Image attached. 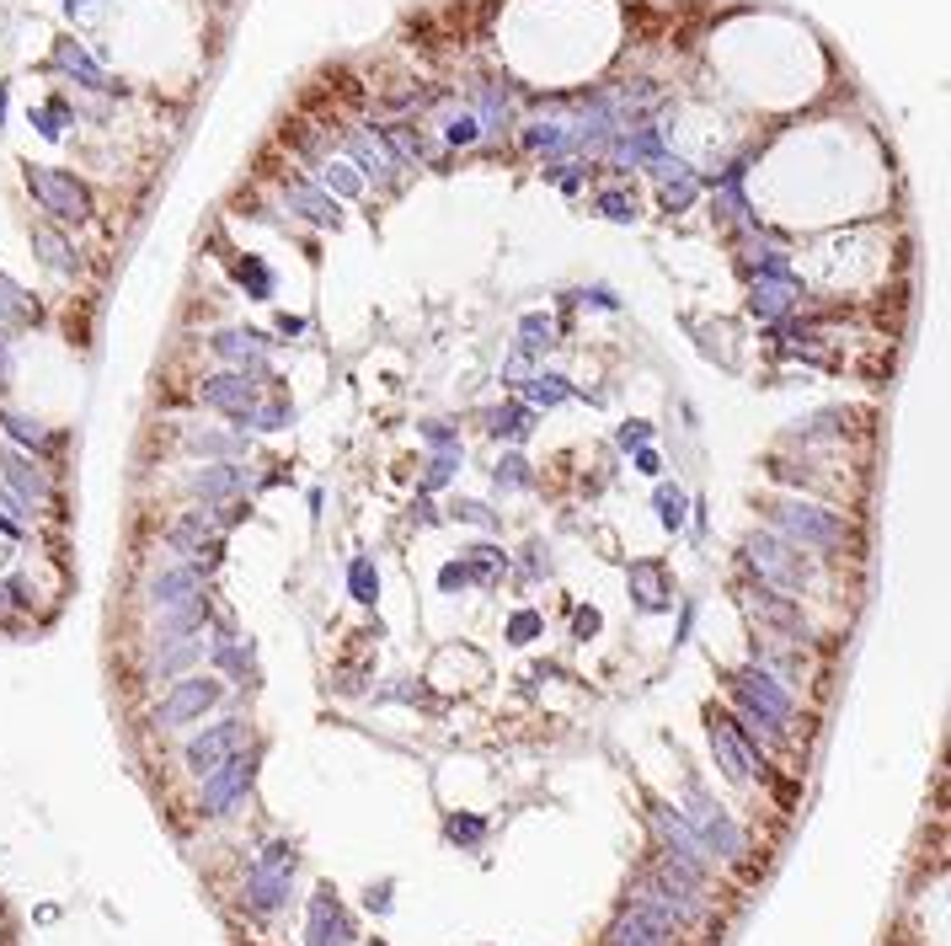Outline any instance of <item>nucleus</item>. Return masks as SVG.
<instances>
[{"mask_svg": "<svg viewBox=\"0 0 951 946\" xmlns=\"http://www.w3.org/2000/svg\"><path fill=\"white\" fill-rule=\"evenodd\" d=\"M727 695H732V706H738L732 722H738L748 738L754 733H765V738H791L797 733V701H791V690L765 669V663L748 658L743 669H732L727 674Z\"/></svg>", "mask_w": 951, "mask_h": 946, "instance_id": "nucleus-1", "label": "nucleus"}, {"mask_svg": "<svg viewBox=\"0 0 951 946\" xmlns=\"http://www.w3.org/2000/svg\"><path fill=\"white\" fill-rule=\"evenodd\" d=\"M765 519L791 546L829 556V562L855 551V524H850V514H839V508H823V503H807V498H765Z\"/></svg>", "mask_w": 951, "mask_h": 946, "instance_id": "nucleus-2", "label": "nucleus"}, {"mask_svg": "<svg viewBox=\"0 0 951 946\" xmlns=\"http://www.w3.org/2000/svg\"><path fill=\"white\" fill-rule=\"evenodd\" d=\"M743 562L765 588H775V594H813V583H818L813 556H802V546H791V540L775 535V530L748 535L743 540Z\"/></svg>", "mask_w": 951, "mask_h": 946, "instance_id": "nucleus-3", "label": "nucleus"}, {"mask_svg": "<svg viewBox=\"0 0 951 946\" xmlns=\"http://www.w3.org/2000/svg\"><path fill=\"white\" fill-rule=\"evenodd\" d=\"M294 872H300L294 845L273 840L252 866H246V909H252V914H278V909H284V898H289V888H294Z\"/></svg>", "mask_w": 951, "mask_h": 946, "instance_id": "nucleus-4", "label": "nucleus"}, {"mask_svg": "<svg viewBox=\"0 0 951 946\" xmlns=\"http://www.w3.org/2000/svg\"><path fill=\"white\" fill-rule=\"evenodd\" d=\"M27 193L43 204V214L65 225L91 220V188L75 172H54V166H27Z\"/></svg>", "mask_w": 951, "mask_h": 946, "instance_id": "nucleus-5", "label": "nucleus"}, {"mask_svg": "<svg viewBox=\"0 0 951 946\" xmlns=\"http://www.w3.org/2000/svg\"><path fill=\"white\" fill-rule=\"evenodd\" d=\"M690 829L700 834V845H706V856L711 861H743L748 856V834L732 824V813H722L716 802L700 792V786H690Z\"/></svg>", "mask_w": 951, "mask_h": 946, "instance_id": "nucleus-6", "label": "nucleus"}, {"mask_svg": "<svg viewBox=\"0 0 951 946\" xmlns=\"http://www.w3.org/2000/svg\"><path fill=\"white\" fill-rule=\"evenodd\" d=\"M252 775H257V754H230L220 759L214 770H204V792H198V808L204 818H225L236 813L246 792H252Z\"/></svg>", "mask_w": 951, "mask_h": 946, "instance_id": "nucleus-7", "label": "nucleus"}, {"mask_svg": "<svg viewBox=\"0 0 951 946\" xmlns=\"http://www.w3.org/2000/svg\"><path fill=\"white\" fill-rule=\"evenodd\" d=\"M711 754H716V770H722L727 781H738V786L754 781V775H765V759H759L754 738L732 722V711H711Z\"/></svg>", "mask_w": 951, "mask_h": 946, "instance_id": "nucleus-8", "label": "nucleus"}, {"mask_svg": "<svg viewBox=\"0 0 951 946\" xmlns=\"http://www.w3.org/2000/svg\"><path fill=\"white\" fill-rule=\"evenodd\" d=\"M220 679H209V674H187V679H177V685H171L166 690V701L161 706H155V727H161V733H166V727H182V722H198V717H204V711L209 706H220Z\"/></svg>", "mask_w": 951, "mask_h": 946, "instance_id": "nucleus-9", "label": "nucleus"}, {"mask_svg": "<svg viewBox=\"0 0 951 946\" xmlns=\"http://www.w3.org/2000/svg\"><path fill=\"white\" fill-rule=\"evenodd\" d=\"M652 829L663 834V850H658V856L684 861V866H695V872H711L706 845H700V834L690 829V818H684L674 802H652Z\"/></svg>", "mask_w": 951, "mask_h": 946, "instance_id": "nucleus-10", "label": "nucleus"}, {"mask_svg": "<svg viewBox=\"0 0 951 946\" xmlns=\"http://www.w3.org/2000/svg\"><path fill=\"white\" fill-rule=\"evenodd\" d=\"M166 546L177 556H193L198 567H214V556H220V530H214V503L204 508H187V514L166 530Z\"/></svg>", "mask_w": 951, "mask_h": 946, "instance_id": "nucleus-11", "label": "nucleus"}, {"mask_svg": "<svg viewBox=\"0 0 951 946\" xmlns=\"http://www.w3.org/2000/svg\"><path fill=\"white\" fill-rule=\"evenodd\" d=\"M246 738H252V727H246L241 717H225V722L204 727V733H198V738H187L182 759H187V770H193V775H204V770H214V765H220V759L241 754V749H246Z\"/></svg>", "mask_w": 951, "mask_h": 946, "instance_id": "nucleus-12", "label": "nucleus"}, {"mask_svg": "<svg viewBox=\"0 0 951 946\" xmlns=\"http://www.w3.org/2000/svg\"><path fill=\"white\" fill-rule=\"evenodd\" d=\"M748 615L759 620L765 631H781V642H807V615H802V599H786L775 588H748Z\"/></svg>", "mask_w": 951, "mask_h": 946, "instance_id": "nucleus-13", "label": "nucleus"}, {"mask_svg": "<svg viewBox=\"0 0 951 946\" xmlns=\"http://www.w3.org/2000/svg\"><path fill=\"white\" fill-rule=\"evenodd\" d=\"M305 946H358V930H353V914L337 904L332 888H321L310 898V914H305Z\"/></svg>", "mask_w": 951, "mask_h": 946, "instance_id": "nucleus-14", "label": "nucleus"}, {"mask_svg": "<svg viewBox=\"0 0 951 946\" xmlns=\"http://www.w3.org/2000/svg\"><path fill=\"white\" fill-rule=\"evenodd\" d=\"M198 401L214 407V412H230L241 423V417L262 401V385H257V375H246V369H230V375H209L204 385H198Z\"/></svg>", "mask_w": 951, "mask_h": 946, "instance_id": "nucleus-15", "label": "nucleus"}, {"mask_svg": "<svg viewBox=\"0 0 951 946\" xmlns=\"http://www.w3.org/2000/svg\"><path fill=\"white\" fill-rule=\"evenodd\" d=\"M204 578H209V572L198 567V562H171V567H161V572L145 583V599L155 604V610H177V604L204 594Z\"/></svg>", "mask_w": 951, "mask_h": 946, "instance_id": "nucleus-16", "label": "nucleus"}, {"mask_svg": "<svg viewBox=\"0 0 951 946\" xmlns=\"http://www.w3.org/2000/svg\"><path fill=\"white\" fill-rule=\"evenodd\" d=\"M342 150H348L353 172H358V177H374L380 188H391V182L401 177V161L385 150V139H374L369 129H348V134H342Z\"/></svg>", "mask_w": 951, "mask_h": 946, "instance_id": "nucleus-17", "label": "nucleus"}, {"mask_svg": "<svg viewBox=\"0 0 951 946\" xmlns=\"http://www.w3.org/2000/svg\"><path fill=\"white\" fill-rule=\"evenodd\" d=\"M604 155H610L615 166H658L663 161V129H652V123H631V129H615V139L604 145Z\"/></svg>", "mask_w": 951, "mask_h": 946, "instance_id": "nucleus-18", "label": "nucleus"}, {"mask_svg": "<svg viewBox=\"0 0 951 946\" xmlns=\"http://www.w3.org/2000/svg\"><path fill=\"white\" fill-rule=\"evenodd\" d=\"M0 460H6V487L17 492V498L27 503V508H49L54 503V482H49V471H43V465L33 460V455H22V449H0Z\"/></svg>", "mask_w": 951, "mask_h": 946, "instance_id": "nucleus-19", "label": "nucleus"}, {"mask_svg": "<svg viewBox=\"0 0 951 946\" xmlns=\"http://www.w3.org/2000/svg\"><path fill=\"white\" fill-rule=\"evenodd\" d=\"M209 348H214V359H225V364H236V369H246V375H268V353H273V343L262 332H214L209 337Z\"/></svg>", "mask_w": 951, "mask_h": 946, "instance_id": "nucleus-20", "label": "nucleus"}, {"mask_svg": "<svg viewBox=\"0 0 951 946\" xmlns=\"http://www.w3.org/2000/svg\"><path fill=\"white\" fill-rule=\"evenodd\" d=\"M797 305H802V278H765V273H754V284H748V310H754L759 321H786Z\"/></svg>", "mask_w": 951, "mask_h": 946, "instance_id": "nucleus-21", "label": "nucleus"}, {"mask_svg": "<svg viewBox=\"0 0 951 946\" xmlns=\"http://www.w3.org/2000/svg\"><path fill=\"white\" fill-rule=\"evenodd\" d=\"M182 487L193 492L198 503H230V498H241V492L252 487V476H246V465L225 460V465H204V471H193Z\"/></svg>", "mask_w": 951, "mask_h": 946, "instance_id": "nucleus-22", "label": "nucleus"}, {"mask_svg": "<svg viewBox=\"0 0 951 946\" xmlns=\"http://www.w3.org/2000/svg\"><path fill=\"white\" fill-rule=\"evenodd\" d=\"M284 204L300 214V220H310V225H337L342 220L337 198L326 188H316V182H305V177H284Z\"/></svg>", "mask_w": 951, "mask_h": 946, "instance_id": "nucleus-23", "label": "nucleus"}, {"mask_svg": "<svg viewBox=\"0 0 951 946\" xmlns=\"http://www.w3.org/2000/svg\"><path fill=\"white\" fill-rule=\"evenodd\" d=\"M209 594H198V599H187L177 604V610H161V631H155V642L171 647V642H193V637H204L209 631Z\"/></svg>", "mask_w": 951, "mask_h": 946, "instance_id": "nucleus-24", "label": "nucleus"}, {"mask_svg": "<svg viewBox=\"0 0 951 946\" xmlns=\"http://www.w3.org/2000/svg\"><path fill=\"white\" fill-rule=\"evenodd\" d=\"M652 172H658V198H663V209L668 214H684V209H695V198H700V188H706V182H700L690 166L684 161H663L652 166Z\"/></svg>", "mask_w": 951, "mask_h": 946, "instance_id": "nucleus-25", "label": "nucleus"}, {"mask_svg": "<svg viewBox=\"0 0 951 946\" xmlns=\"http://www.w3.org/2000/svg\"><path fill=\"white\" fill-rule=\"evenodd\" d=\"M626 583H631V599L642 604V610H668L674 604V583H668V567L663 562H631L626 572Z\"/></svg>", "mask_w": 951, "mask_h": 946, "instance_id": "nucleus-26", "label": "nucleus"}, {"mask_svg": "<svg viewBox=\"0 0 951 946\" xmlns=\"http://www.w3.org/2000/svg\"><path fill=\"white\" fill-rule=\"evenodd\" d=\"M674 936H679L674 925H663L658 914H647V909L631 904L626 914H620V925H615L610 941H620V946H674Z\"/></svg>", "mask_w": 951, "mask_h": 946, "instance_id": "nucleus-27", "label": "nucleus"}, {"mask_svg": "<svg viewBox=\"0 0 951 946\" xmlns=\"http://www.w3.org/2000/svg\"><path fill=\"white\" fill-rule=\"evenodd\" d=\"M519 145L529 155L561 161V155H572V129H567V123H556V118H535V123H524V129H519Z\"/></svg>", "mask_w": 951, "mask_h": 946, "instance_id": "nucleus-28", "label": "nucleus"}, {"mask_svg": "<svg viewBox=\"0 0 951 946\" xmlns=\"http://www.w3.org/2000/svg\"><path fill=\"white\" fill-rule=\"evenodd\" d=\"M0 428H6V439L22 444L27 455H54V449H59V433H49L38 417H27V412H11V407H6V412H0Z\"/></svg>", "mask_w": 951, "mask_h": 946, "instance_id": "nucleus-29", "label": "nucleus"}, {"mask_svg": "<svg viewBox=\"0 0 951 946\" xmlns=\"http://www.w3.org/2000/svg\"><path fill=\"white\" fill-rule=\"evenodd\" d=\"M38 316H43V310H38L33 294H27L17 278L0 273V332H22V327H33Z\"/></svg>", "mask_w": 951, "mask_h": 946, "instance_id": "nucleus-30", "label": "nucleus"}, {"mask_svg": "<svg viewBox=\"0 0 951 946\" xmlns=\"http://www.w3.org/2000/svg\"><path fill=\"white\" fill-rule=\"evenodd\" d=\"M380 139H385V150H391L401 166H407V161H428V155H433V139L417 129V123H391V129H380Z\"/></svg>", "mask_w": 951, "mask_h": 946, "instance_id": "nucleus-31", "label": "nucleus"}, {"mask_svg": "<svg viewBox=\"0 0 951 946\" xmlns=\"http://www.w3.org/2000/svg\"><path fill=\"white\" fill-rule=\"evenodd\" d=\"M54 65L65 70V75H75L81 86H91V91H107V70L81 49V43H59V49H54Z\"/></svg>", "mask_w": 951, "mask_h": 946, "instance_id": "nucleus-32", "label": "nucleus"}, {"mask_svg": "<svg viewBox=\"0 0 951 946\" xmlns=\"http://www.w3.org/2000/svg\"><path fill=\"white\" fill-rule=\"evenodd\" d=\"M476 123H481V139L503 134L508 129V91L503 86H476Z\"/></svg>", "mask_w": 951, "mask_h": 946, "instance_id": "nucleus-33", "label": "nucleus"}, {"mask_svg": "<svg viewBox=\"0 0 951 946\" xmlns=\"http://www.w3.org/2000/svg\"><path fill=\"white\" fill-rule=\"evenodd\" d=\"M652 508H658V524L663 530H684V519H690V492L679 482H658L652 492Z\"/></svg>", "mask_w": 951, "mask_h": 946, "instance_id": "nucleus-34", "label": "nucleus"}, {"mask_svg": "<svg viewBox=\"0 0 951 946\" xmlns=\"http://www.w3.org/2000/svg\"><path fill=\"white\" fill-rule=\"evenodd\" d=\"M182 444L193 449V455H246V428H236V433H198V428H187Z\"/></svg>", "mask_w": 951, "mask_h": 946, "instance_id": "nucleus-35", "label": "nucleus"}, {"mask_svg": "<svg viewBox=\"0 0 951 946\" xmlns=\"http://www.w3.org/2000/svg\"><path fill=\"white\" fill-rule=\"evenodd\" d=\"M33 252L49 262L54 273H75V268H81V262H75V252H70V241L59 236V230H49V225H38V230H33Z\"/></svg>", "mask_w": 951, "mask_h": 946, "instance_id": "nucleus-36", "label": "nucleus"}, {"mask_svg": "<svg viewBox=\"0 0 951 946\" xmlns=\"http://www.w3.org/2000/svg\"><path fill=\"white\" fill-rule=\"evenodd\" d=\"M556 343V316H545V310H529V316H519V348L524 353H540V348H551Z\"/></svg>", "mask_w": 951, "mask_h": 946, "instance_id": "nucleus-37", "label": "nucleus"}, {"mask_svg": "<svg viewBox=\"0 0 951 946\" xmlns=\"http://www.w3.org/2000/svg\"><path fill=\"white\" fill-rule=\"evenodd\" d=\"M492 433H497V439H508V444H524L529 433H535V407H503V412H492Z\"/></svg>", "mask_w": 951, "mask_h": 946, "instance_id": "nucleus-38", "label": "nucleus"}, {"mask_svg": "<svg viewBox=\"0 0 951 946\" xmlns=\"http://www.w3.org/2000/svg\"><path fill=\"white\" fill-rule=\"evenodd\" d=\"M348 594H353L358 604H374V599H380V567H374L369 556H353V562H348Z\"/></svg>", "mask_w": 951, "mask_h": 946, "instance_id": "nucleus-39", "label": "nucleus"}, {"mask_svg": "<svg viewBox=\"0 0 951 946\" xmlns=\"http://www.w3.org/2000/svg\"><path fill=\"white\" fill-rule=\"evenodd\" d=\"M567 396H572V385L561 380V375H529V385H524V401H529V407H561Z\"/></svg>", "mask_w": 951, "mask_h": 946, "instance_id": "nucleus-40", "label": "nucleus"}, {"mask_svg": "<svg viewBox=\"0 0 951 946\" xmlns=\"http://www.w3.org/2000/svg\"><path fill=\"white\" fill-rule=\"evenodd\" d=\"M236 278H241V289L252 294V300H273V268L262 257H241L236 262Z\"/></svg>", "mask_w": 951, "mask_h": 946, "instance_id": "nucleus-41", "label": "nucleus"}, {"mask_svg": "<svg viewBox=\"0 0 951 946\" xmlns=\"http://www.w3.org/2000/svg\"><path fill=\"white\" fill-rule=\"evenodd\" d=\"M444 145H455V150L481 145V123H476L471 107H460V113H449V118H444Z\"/></svg>", "mask_w": 951, "mask_h": 946, "instance_id": "nucleus-42", "label": "nucleus"}, {"mask_svg": "<svg viewBox=\"0 0 951 946\" xmlns=\"http://www.w3.org/2000/svg\"><path fill=\"white\" fill-rule=\"evenodd\" d=\"M465 572H471V578H481V583H492L497 572H508L503 546H471V551H465Z\"/></svg>", "mask_w": 951, "mask_h": 946, "instance_id": "nucleus-43", "label": "nucleus"}, {"mask_svg": "<svg viewBox=\"0 0 951 946\" xmlns=\"http://www.w3.org/2000/svg\"><path fill=\"white\" fill-rule=\"evenodd\" d=\"M460 449H433V460H428V471H423V492H439L455 482V471H460Z\"/></svg>", "mask_w": 951, "mask_h": 946, "instance_id": "nucleus-44", "label": "nucleus"}, {"mask_svg": "<svg viewBox=\"0 0 951 946\" xmlns=\"http://www.w3.org/2000/svg\"><path fill=\"white\" fill-rule=\"evenodd\" d=\"M594 209L604 214V220H615V225H631V220H636V198H631L626 188H604V193H594Z\"/></svg>", "mask_w": 951, "mask_h": 946, "instance_id": "nucleus-45", "label": "nucleus"}, {"mask_svg": "<svg viewBox=\"0 0 951 946\" xmlns=\"http://www.w3.org/2000/svg\"><path fill=\"white\" fill-rule=\"evenodd\" d=\"M321 182H326V193H342V198H358V193H364V177H358L348 161H326V166H321Z\"/></svg>", "mask_w": 951, "mask_h": 946, "instance_id": "nucleus-46", "label": "nucleus"}, {"mask_svg": "<svg viewBox=\"0 0 951 946\" xmlns=\"http://www.w3.org/2000/svg\"><path fill=\"white\" fill-rule=\"evenodd\" d=\"M289 423H294V407H289V401H268V407L257 401V407L241 417V428H262V433H268V428H289Z\"/></svg>", "mask_w": 951, "mask_h": 946, "instance_id": "nucleus-47", "label": "nucleus"}, {"mask_svg": "<svg viewBox=\"0 0 951 946\" xmlns=\"http://www.w3.org/2000/svg\"><path fill=\"white\" fill-rule=\"evenodd\" d=\"M33 123H38L43 139H59V134L70 129V107H65V102H43L38 113H33Z\"/></svg>", "mask_w": 951, "mask_h": 946, "instance_id": "nucleus-48", "label": "nucleus"}, {"mask_svg": "<svg viewBox=\"0 0 951 946\" xmlns=\"http://www.w3.org/2000/svg\"><path fill=\"white\" fill-rule=\"evenodd\" d=\"M497 487H508V492H519V487H529V482H535V476H529V465L519 460V455H503V460H497Z\"/></svg>", "mask_w": 951, "mask_h": 946, "instance_id": "nucleus-49", "label": "nucleus"}, {"mask_svg": "<svg viewBox=\"0 0 951 946\" xmlns=\"http://www.w3.org/2000/svg\"><path fill=\"white\" fill-rule=\"evenodd\" d=\"M540 631H545L540 610H513V615H508V642H535Z\"/></svg>", "mask_w": 951, "mask_h": 946, "instance_id": "nucleus-50", "label": "nucleus"}, {"mask_svg": "<svg viewBox=\"0 0 951 946\" xmlns=\"http://www.w3.org/2000/svg\"><path fill=\"white\" fill-rule=\"evenodd\" d=\"M449 840L455 845H481V834H487V824H481V818H471V813H460V818H449Z\"/></svg>", "mask_w": 951, "mask_h": 946, "instance_id": "nucleus-51", "label": "nucleus"}, {"mask_svg": "<svg viewBox=\"0 0 951 946\" xmlns=\"http://www.w3.org/2000/svg\"><path fill=\"white\" fill-rule=\"evenodd\" d=\"M449 514H455L460 524H481V530H492V524H497V514H492L487 503H476V498H460L455 508H449Z\"/></svg>", "mask_w": 951, "mask_h": 946, "instance_id": "nucleus-52", "label": "nucleus"}, {"mask_svg": "<svg viewBox=\"0 0 951 946\" xmlns=\"http://www.w3.org/2000/svg\"><path fill=\"white\" fill-rule=\"evenodd\" d=\"M615 439H620V449H642V444L652 439V423H642V417H631V423L620 428Z\"/></svg>", "mask_w": 951, "mask_h": 946, "instance_id": "nucleus-53", "label": "nucleus"}, {"mask_svg": "<svg viewBox=\"0 0 951 946\" xmlns=\"http://www.w3.org/2000/svg\"><path fill=\"white\" fill-rule=\"evenodd\" d=\"M423 439L433 449H460V439H455V428H449V423H423Z\"/></svg>", "mask_w": 951, "mask_h": 946, "instance_id": "nucleus-54", "label": "nucleus"}, {"mask_svg": "<svg viewBox=\"0 0 951 946\" xmlns=\"http://www.w3.org/2000/svg\"><path fill=\"white\" fill-rule=\"evenodd\" d=\"M465 583H471V572H465V562H449V567L439 572V588H444V594H455V588H465Z\"/></svg>", "mask_w": 951, "mask_h": 946, "instance_id": "nucleus-55", "label": "nucleus"}, {"mask_svg": "<svg viewBox=\"0 0 951 946\" xmlns=\"http://www.w3.org/2000/svg\"><path fill=\"white\" fill-rule=\"evenodd\" d=\"M636 471H647V476H658V471H663V460H658V449H647V444H642V449H636Z\"/></svg>", "mask_w": 951, "mask_h": 946, "instance_id": "nucleus-56", "label": "nucleus"}, {"mask_svg": "<svg viewBox=\"0 0 951 946\" xmlns=\"http://www.w3.org/2000/svg\"><path fill=\"white\" fill-rule=\"evenodd\" d=\"M524 375H529V353L519 348V353H513V359L503 364V380H524Z\"/></svg>", "mask_w": 951, "mask_h": 946, "instance_id": "nucleus-57", "label": "nucleus"}, {"mask_svg": "<svg viewBox=\"0 0 951 946\" xmlns=\"http://www.w3.org/2000/svg\"><path fill=\"white\" fill-rule=\"evenodd\" d=\"M11 364L17 359H11V343H6V332H0V391L11 385Z\"/></svg>", "mask_w": 951, "mask_h": 946, "instance_id": "nucleus-58", "label": "nucleus"}, {"mask_svg": "<svg viewBox=\"0 0 951 946\" xmlns=\"http://www.w3.org/2000/svg\"><path fill=\"white\" fill-rule=\"evenodd\" d=\"M572 626H578V637H594V631H599V610H578Z\"/></svg>", "mask_w": 951, "mask_h": 946, "instance_id": "nucleus-59", "label": "nucleus"}, {"mask_svg": "<svg viewBox=\"0 0 951 946\" xmlns=\"http://www.w3.org/2000/svg\"><path fill=\"white\" fill-rule=\"evenodd\" d=\"M278 332H284V337H300V332H305V316H278Z\"/></svg>", "mask_w": 951, "mask_h": 946, "instance_id": "nucleus-60", "label": "nucleus"}, {"mask_svg": "<svg viewBox=\"0 0 951 946\" xmlns=\"http://www.w3.org/2000/svg\"><path fill=\"white\" fill-rule=\"evenodd\" d=\"M369 904H374V909H380V914H385V909H391V882H385V888H380V893H369Z\"/></svg>", "mask_w": 951, "mask_h": 946, "instance_id": "nucleus-61", "label": "nucleus"}, {"mask_svg": "<svg viewBox=\"0 0 951 946\" xmlns=\"http://www.w3.org/2000/svg\"><path fill=\"white\" fill-rule=\"evenodd\" d=\"M91 6V0H65V11H70V17H75V11H86Z\"/></svg>", "mask_w": 951, "mask_h": 946, "instance_id": "nucleus-62", "label": "nucleus"}, {"mask_svg": "<svg viewBox=\"0 0 951 946\" xmlns=\"http://www.w3.org/2000/svg\"><path fill=\"white\" fill-rule=\"evenodd\" d=\"M374 946H380V941H374Z\"/></svg>", "mask_w": 951, "mask_h": 946, "instance_id": "nucleus-63", "label": "nucleus"}]
</instances>
